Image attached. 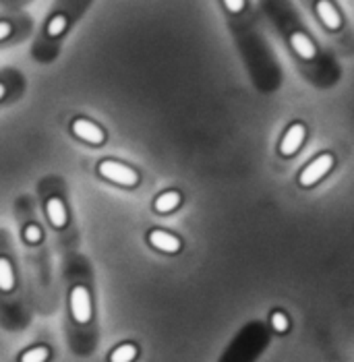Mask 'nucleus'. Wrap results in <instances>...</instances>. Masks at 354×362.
Wrapping results in <instances>:
<instances>
[{
  "label": "nucleus",
  "mask_w": 354,
  "mask_h": 362,
  "mask_svg": "<svg viewBox=\"0 0 354 362\" xmlns=\"http://www.w3.org/2000/svg\"><path fill=\"white\" fill-rule=\"evenodd\" d=\"M6 35H10V23L0 21V40H4Z\"/></svg>",
  "instance_id": "nucleus-18"
},
{
  "label": "nucleus",
  "mask_w": 354,
  "mask_h": 362,
  "mask_svg": "<svg viewBox=\"0 0 354 362\" xmlns=\"http://www.w3.org/2000/svg\"><path fill=\"white\" fill-rule=\"evenodd\" d=\"M149 244L164 250V252H178L180 250V241L164 230H151L149 232Z\"/></svg>",
  "instance_id": "nucleus-6"
},
{
  "label": "nucleus",
  "mask_w": 354,
  "mask_h": 362,
  "mask_svg": "<svg viewBox=\"0 0 354 362\" xmlns=\"http://www.w3.org/2000/svg\"><path fill=\"white\" fill-rule=\"evenodd\" d=\"M48 348L46 346H37V348H31L27 350L23 356H21V362H46L48 361Z\"/></svg>",
  "instance_id": "nucleus-13"
},
{
  "label": "nucleus",
  "mask_w": 354,
  "mask_h": 362,
  "mask_svg": "<svg viewBox=\"0 0 354 362\" xmlns=\"http://www.w3.org/2000/svg\"><path fill=\"white\" fill-rule=\"evenodd\" d=\"M332 166H334V157L330 155V153H323V155H319V157H315L305 170H303V174H301V184L303 187H311V184H315L317 180H321L330 170H332Z\"/></svg>",
  "instance_id": "nucleus-2"
},
{
  "label": "nucleus",
  "mask_w": 354,
  "mask_h": 362,
  "mask_svg": "<svg viewBox=\"0 0 354 362\" xmlns=\"http://www.w3.org/2000/svg\"><path fill=\"white\" fill-rule=\"evenodd\" d=\"M98 172H100L106 180H112V182L122 184V187H135V184L139 182V174H137L133 168H128V166H124V164H120V162H115V160L102 162V164L98 166Z\"/></svg>",
  "instance_id": "nucleus-1"
},
{
  "label": "nucleus",
  "mask_w": 354,
  "mask_h": 362,
  "mask_svg": "<svg viewBox=\"0 0 354 362\" xmlns=\"http://www.w3.org/2000/svg\"><path fill=\"white\" fill-rule=\"evenodd\" d=\"M271 325H273L276 331H286L288 329V317L278 311V313L271 315Z\"/></svg>",
  "instance_id": "nucleus-15"
},
{
  "label": "nucleus",
  "mask_w": 354,
  "mask_h": 362,
  "mask_svg": "<svg viewBox=\"0 0 354 362\" xmlns=\"http://www.w3.org/2000/svg\"><path fill=\"white\" fill-rule=\"evenodd\" d=\"M290 44H292L294 52H296L301 58H305V60L315 58V46H313V42H311L305 33H292Z\"/></svg>",
  "instance_id": "nucleus-9"
},
{
  "label": "nucleus",
  "mask_w": 354,
  "mask_h": 362,
  "mask_svg": "<svg viewBox=\"0 0 354 362\" xmlns=\"http://www.w3.org/2000/svg\"><path fill=\"white\" fill-rule=\"evenodd\" d=\"M25 239L29 242H40L42 241V230L37 226H27L25 228Z\"/></svg>",
  "instance_id": "nucleus-16"
},
{
  "label": "nucleus",
  "mask_w": 354,
  "mask_h": 362,
  "mask_svg": "<svg viewBox=\"0 0 354 362\" xmlns=\"http://www.w3.org/2000/svg\"><path fill=\"white\" fill-rule=\"evenodd\" d=\"M305 126L303 124H292L288 130H286V135H284V139H282V143H280V153L282 155H292V153H296V149L301 147V143H303V139H305Z\"/></svg>",
  "instance_id": "nucleus-5"
},
{
  "label": "nucleus",
  "mask_w": 354,
  "mask_h": 362,
  "mask_svg": "<svg viewBox=\"0 0 354 362\" xmlns=\"http://www.w3.org/2000/svg\"><path fill=\"white\" fill-rule=\"evenodd\" d=\"M137 356V348L133 344H122L110 354V362H133Z\"/></svg>",
  "instance_id": "nucleus-12"
},
{
  "label": "nucleus",
  "mask_w": 354,
  "mask_h": 362,
  "mask_svg": "<svg viewBox=\"0 0 354 362\" xmlns=\"http://www.w3.org/2000/svg\"><path fill=\"white\" fill-rule=\"evenodd\" d=\"M224 4L230 12H240L244 8V0H224Z\"/></svg>",
  "instance_id": "nucleus-17"
},
{
  "label": "nucleus",
  "mask_w": 354,
  "mask_h": 362,
  "mask_svg": "<svg viewBox=\"0 0 354 362\" xmlns=\"http://www.w3.org/2000/svg\"><path fill=\"white\" fill-rule=\"evenodd\" d=\"M4 92H6V89H4V85H2V83H0V98H2V96H4Z\"/></svg>",
  "instance_id": "nucleus-19"
},
{
  "label": "nucleus",
  "mask_w": 354,
  "mask_h": 362,
  "mask_svg": "<svg viewBox=\"0 0 354 362\" xmlns=\"http://www.w3.org/2000/svg\"><path fill=\"white\" fill-rule=\"evenodd\" d=\"M71 311L79 323H87L92 319V302H90V294L83 286H77L71 292Z\"/></svg>",
  "instance_id": "nucleus-3"
},
{
  "label": "nucleus",
  "mask_w": 354,
  "mask_h": 362,
  "mask_svg": "<svg viewBox=\"0 0 354 362\" xmlns=\"http://www.w3.org/2000/svg\"><path fill=\"white\" fill-rule=\"evenodd\" d=\"M317 15L326 23V27H330V29H338L342 25V19H340L338 10L334 8V4L330 0H319L317 2Z\"/></svg>",
  "instance_id": "nucleus-8"
},
{
  "label": "nucleus",
  "mask_w": 354,
  "mask_h": 362,
  "mask_svg": "<svg viewBox=\"0 0 354 362\" xmlns=\"http://www.w3.org/2000/svg\"><path fill=\"white\" fill-rule=\"evenodd\" d=\"M73 132H75L79 139L87 141V143H94V145L104 143V130H102L98 124L85 121V119H79V121L73 122Z\"/></svg>",
  "instance_id": "nucleus-4"
},
{
  "label": "nucleus",
  "mask_w": 354,
  "mask_h": 362,
  "mask_svg": "<svg viewBox=\"0 0 354 362\" xmlns=\"http://www.w3.org/2000/svg\"><path fill=\"white\" fill-rule=\"evenodd\" d=\"M46 214H48V220L54 228H65L67 226V209H65V203L58 197H52L46 203Z\"/></svg>",
  "instance_id": "nucleus-7"
},
{
  "label": "nucleus",
  "mask_w": 354,
  "mask_h": 362,
  "mask_svg": "<svg viewBox=\"0 0 354 362\" xmlns=\"http://www.w3.org/2000/svg\"><path fill=\"white\" fill-rule=\"evenodd\" d=\"M65 27H67V17L56 15V17L48 23V35L56 37V35H60V33L65 31Z\"/></svg>",
  "instance_id": "nucleus-14"
},
{
  "label": "nucleus",
  "mask_w": 354,
  "mask_h": 362,
  "mask_svg": "<svg viewBox=\"0 0 354 362\" xmlns=\"http://www.w3.org/2000/svg\"><path fill=\"white\" fill-rule=\"evenodd\" d=\"M180 205V195L176 191H168V193H162L158 199H155V212L160 214H168L172 209H176Z\"/></svg>",
  "instance_id": "nucleus-10"
},
{
  "label": "nucleus",
  "mask_w": 354,
  "mask_h": 362,
  "mask_svg": "<svg viewBox=\"0 0 354 362\" xmlns=\"http://www.w3.org/2000/svg\"><path fill=\"white\" fill-rule=\"evenodd\" d=\"M15 288V273L12 267L6 259L0 257V290L2 292H10Z\"/></svg>",
  "instance_id": "nucleus-11"
}]
</instances>
